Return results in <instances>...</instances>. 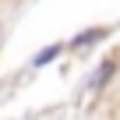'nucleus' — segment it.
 I'll return each instance as SVG.
<instances>
[{
  "label": "nucleus",
  "instance_id": "nucleus-1",
  "mask_svg": "<svg viewBox=\"0 0 120 120\" xmlns=\"http://www.w3.org/2000/svg\"><path fill=\"white\" fill-rule=\"evenodd\" d=\"M56 53H60V46H46V49H42V53L35 56V64H46V60H53Z\"/></svg>",
  "mask_w": 120,
  "mask_h": 120
}]
</instances>
